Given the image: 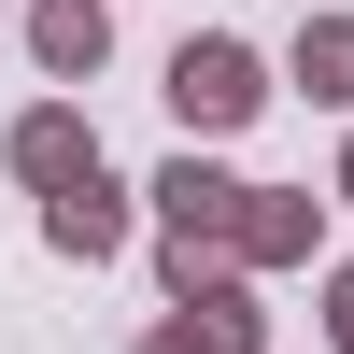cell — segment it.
<instances>
[{
    "instance_id": "obj_1",
    "label": "cell",
    "mask_w": 354,
    "mask_h": 354,
    "mask_svg": "<svg viewBox=\"0 0 354 354\" xmlns=\"http://www.w3.org/2000/svg\"><path fill=\"white\" fill-rule=\"evenodd\" d=\"M170 100H185L198 128H227V113L255 100V71H241V57H227V43H185V71H170Z\"/></svg>"
},
{
    "instance_id": "obj_2",
    "label": "cell",
    "mask_w": 354,
    "mask_h": 354,
    "mask_svg": "<svg viewBox=\"0 0 354 354\" xmlns=\"http://www.w3.org/2000/svg\"><path fill=\"white\" fill-rule=\"evenodd\" d=\"M43 57H71V71H85V57H100V15H85V0H57V15H43Z\"/></svg>"
},
{
    "instance_id": "obj_3",
    "label": "cell",
    "mask_w": 354,
    "mask_h": 354,
    "mask_svg": "<svg viewBox=\"0 0 354 354\" xmlns=\"http://www.w3.org/2000/svg\"><path fill=\"white\" fill-rule=\"evenodd\" d=\"M340 312H354V283H340Z\"/></svg>"
}]
</instances>
